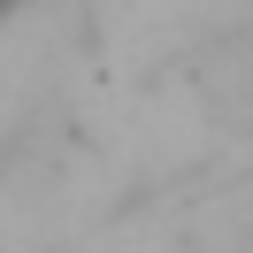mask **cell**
Listing matches in <instances>:
<instances>
[{
  "instance_id": "obj_1",
  "label": "cell",
  "mask_w": 253,
  "mask_h": 253,
  "mask_svg": "<svg viewBox=\"0 0 253 253\" xmlns=\"http://www.w3.org/2000/svg\"><path fill=\"white\" fill-rule=\"evenodd\" d=\"M16 8H23V0H0V23H8V16H16Z\"/></svg>"
}]
</instances>
